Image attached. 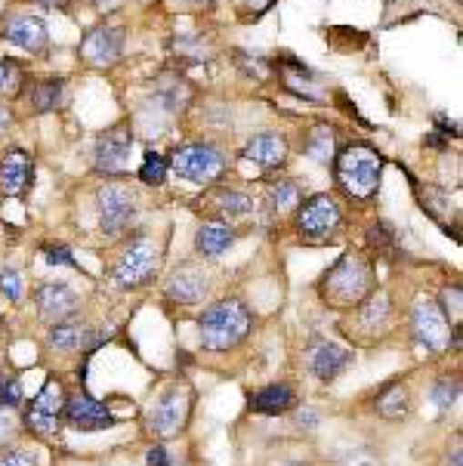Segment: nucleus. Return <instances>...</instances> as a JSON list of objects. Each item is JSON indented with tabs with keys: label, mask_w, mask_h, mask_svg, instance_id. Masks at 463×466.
Masks as SVG:
<instances>
[{
	"label": "nucleus",
	"mask_w": 463,
	"mask_h": 466,
	"mask_svg": "<svg viewBox=\"0 0 463 466\" xmlns=\"http://www.w3.org/2000/svg\"><path fill=\"white\" fill-rule=\"evenodd\" d=\"M377 288V275L371 259L362 254H343L318 279V297L337 312H352Z\"/></svg>",
	"instance_id": "1"
},
{
	"label": "nucleus",
	"mask_w": 463,
	"mask_h": 466,
	"mask_svg": "<svg viewBox=\"0 0 463 466\" xmlns=\"http://www.w3.org/2000/svg\"><path fill=\"white\" fill-rule=\"evenodd\" d=\"M250 328H254V315H250L247 306L235 297L216 299V303L204 306L198 315L201 346L207 352L238 350V346L250 337Z\"/></svg>",
	"instance_id": "2"
},
{
	"label": "nucleus",
	"mask_w": 463,
	"mask_h": 466,
	"mask_svg": "<svg viewBox=\"0 0 463 466\" xmlns=\"http://www.w3.org/2000/svg\"><path fill=\"white\" fill-rule=\"evenodd\" d=\"M383 155L367 142H352L334 155V179L349 198H371L380 188Z\"/></svg>",
	"instance_id": "3"
},
{
	"label": "nucleus",
	"mask_w": 463,
	"mask_h": 466,
	"mask_svg": "<svg viewBox=\"0 0 463 466\" xmlns=\"http://www.w3.org/2000/svg\"><path fill=\"white\" fill-rule=\"evenodd\" d=\"M161 254H164L161 244L155 241L152 235L139 232L121 248V254L115 257L112 272L108 275H112V281L117 288H146V284L155 279V272H158Z\"/></svg>",
	"instance_id": "4"
},
{
	"label": "nucleus",
	"mask_w": 463,
	"mask_h": 466,
	"mask_svg": "<svg viewBox=\"0 0 463 466\" xmlns=\"http://www.w3.org/2000/svg\"><path fill=\"white\" fill-rule=\"evenodd\" d=\"M167 164L179 179H188V183H198V186H210L223 177V170L229 161H226V152L216 146V142H188V146L176 148Z\"/></svg>",
	"instance_id": "5"
},
{
	"label": "nucleus",
	"mask_w": 463,
	"mask_h": 466,
	"mask_svg": "<svg viewBox=\"0 0 463 466\" xmlns=\"http://www.w3.org/2000/svg\"><path fill=\"white\" fill-rule=\"evenodd\" d=\"M96 210H99L102 235H106V238H121L139 213L136 188H130L124 183H102L96 188Z\"/></svg>",
	"instance_id": "6"
},
{
	"label": "nucleus",
	"mask_w": 463,
	"mask_h": 466,
	"mask_svg": "<svg viewBox=\"0 0 463 466\" xmlns=\"http://www.w3.org/2000/svg\"><path fill=\"white\" fill-rule=\"evenodd\" d=\"M340 226H343V208L327 192L312 195V198L300 201V208H297V232L309 244L331 241L340 232Z\"/></svg>",
	"instance_id": "7"
},
{
	"label": "nucleus",
	"mask_w": 463,
	"mask_h": 466,
	"mask_svg": "<svg viewBox=\"0 0 463 466\" xmlns=\"http://www.w3.org/2000/svg\"><path fill=\"white\" fill-rule=\"evenodd\" d=\"M65 383L59 377H46L44 390L37 392L35 401L28 405L22 426L37 439H56L62 432V410H65Z\"/></svg>",
	"instance_id": "8"
},
{
	"label": "nucleus",
	"mask_w": 463,
	"mask_h": 466,
	"mask_svg": "<svg viewBox=\"0 0 463 466\" xmlns=\"http://www.w3.org/2000/svg\"><path fill=\"white\" fill-rule=\"evenodd\" d=\"M392 299L387 290H371L362 303L352 309V321L347 325V337H356V343L371 346L377 339H383L392 330Z\"/></svg>",
	"instance_id": "9"
},
{
	"label": "nucleus",
	"mask_w": 463,
	"mask_h": 466,
	"mask_svg": "<svg viewBox=\"0 0 463 466\" xmlns=\"http://www.w3.org/2000/svg\"><path fill=\"white\" fill-rule=\"evenodd\" d=\"M192 414V392L186 386H170L164 390L148 414V432L158 439H174L186 430V420Z\"/></svg>",
	"instance_id": "10"
},
{
	"label": "nucleus",
	"mask_w": 463,
	"mask_h": 466,
	"mask_svg": "<svg viewBox=\"0 0 463 466\" xmlns=\"http://www.w3.org/2000/svg\"><path fill=\"white\" fill-rule=\"evenodd\" d=\"M411 334L427 352H445L451 343V325L448 315L438 309L436 299L420 297L411 306Z\"/></svg>",
	"instance_id": "11"
},
{
	"label": "nucleus",
	"mask_w": 463,
	"mask_h": 466,
	"mask_svg": "<svg viewBox=\"0 0 463 466\" xmlns=\"http://www.w3.org/2000/svg\"><path fill=\"white\" fill-rule=\"evenodd\" d=\"M133 152V133L130 127H112L106 130L93 146V170L102 177H117V173L127 170Z\"/></svg>",
	"instance_id": "12"
},
{
	"label": "nucleus",
	"mask_w": 463,
	"mask_h": 466,
	"mask_svg": "<svg viewBox=\"0 0 463 466\" xmlns=\"http://www.w3.org/2000/svg\"><path fill=\"white\" fill-rule=\"evenodd\" d=\"M210 288H214V279L207 275V268L201 263H183L170 272L167 284H164V294L179 306H195V303H204Z\"/></svg>",
	"instance_id": "13"
},
{
	"label": "nucleus",
	"mask_w": 463,
	"mask_h": 466,
	"mask_svg": "<svg viewBox=\"0 0 463 466\" xmlns=\"http://www.w3.org/2000/svg\"><path fill=\"white\" fill-rule=\"evenodd\" d=\"M124 53V25L115 22H102V25L90 28L87 37L81 41V59L93 68H108L121 59Z\"/></svg>",
	"instance_id": "14"
},
{
	"label": "nucleus",
	"mask_w": 463,
	"mask_h": 466,
	"mask_svg": "<svg viewBox=\"0 0 463 466\" xmlns=\"http://www.w3.org/2000/svg\"><path fill=\"white\" fill-rule=\"evenodd\" d=\"M35 299L46 325H59V321H68L81 312V297L68 281H44L35 290Z\"/></svg>",
	"instance_id": "15"
},
{
	"label": "nucleus",
	"mask_w": 463,
	"mask_h": 466,
	"mask_svg": "<svg viewBox=\"0 0 463 466\" xmlns=\"http://www.w3.org/2000/svg\"><path fill=\"white\" fill-rule=\"evenodd\" d=\"M306 370L316 377L318 383H334L352 365V352L347 346L331 343V339H316L309 350L303 352Z\"/></svg>",
	"instance_id": "16"
},
{
	"label": "nucleus",
	"mask_w": 463,
	"mask_h": 466,
	"mask_svg": "<svg viewBox=\"0 0 463 466\" xmlns=\"http://www.w3.org/2000/svg\"><path fill=\"white\" fill-rule=\"evenodd\" d=\"M62 420L81 432H99L115 426V414L102 401L90 399L87 392H75L65 399V410H62Z\"/></svg>",
	"instance_id": "17"
},
{
	"label": "nucleus",
	"mask_w": 463,
	"mask_h": 466,
	"mask_svg": "<svg viewBox=\"0 0 463 466\" xmlns=\"http://www.w3.org/2000/svg\"><path fill=\"white\" fill-rule=\"evenodd\" d=\"M4 41L13 44L15 50L44 53L46 44H50V31H46V22L41 19V15L19 13V15H10V19L4 22Z\"/></svg>",
	"instance_id": "18"
},
{
	"label": "nucleus",
	"mask_w": 463,
	"mask_h": 466,
	"mask_svg": "<svg viewBox=\"0 0 463 466\" xmlns=\"http://www.w3.org/2000/svg\"><path fill=\"white\" fill-rule=\"evenodd\" d=\"M99 343H102L99 330L87 328L84 321H77V319H68V321H59V325H50V334H46V346H50L53 352H62V355L90 352V350H96Z\"/></svg>",
	"instance_id": "19"
},
{
	"label": "nucleus",
	"mask_w": 463,
	"mask_h": 466,
	"mask_svg": "<svg viewBox=\"0 0 463 466\" xmlns=\"http://www.w3.org/2000/svg\"><path fill=\"white\" fill-rule=\"evenodd\" d=\"M287 152H290L287 139L281 137V133L269 130V133H257V137H250L247 146L241 148V157L260 170H276L287 161Z\"/></svg>",
	"instance_id": "20"
},
{
	"label": "nucleus",
	"mask_w": 463,
	"mask_h": 466,
	"mask_svg": "<svg viewBox=\"0 0 463 466\" xmlns=\"http://www.w3.org/2000/svg\"><path fill=\"white\" fill-rule=\"evenodd\" d=\"M278 71H281V81L290 93H297V96L309 99V102H325L327 96V86L321 84V77L312 71L306 62L300 59H281L278 62Z\"/></svg>",
	"instance_id": "21"
},
{
	"label": "nucleus",
	"mask_w": 463,
	"mask_h": 466,
	"mask_svg": "<svg viewBox=\"0 0 463 466\" xmlns=\"http://www.w3.org/2000/svg\"><path fill=\"white\" fill-rule=\"evenodd\" d=\"M31 183V157L25 148H6L0 155V192L6 198H19Z\"/></svg>",
	"instance_id": "22"
},
{
	"label": "nucleus",
	"mask_w": 463,
	"mask_h": 466,
	"mask_svg": "<svg viewBox=\"0 0 463 466\" xmlns=\"http://www.w3.org/2000/svg\"><path fill=\"white\" fill-rule=\"evenodd\" d=\"M290 408H297V392H294V386H287V383H269L250 396V410L263 417L287 414Z\"/></svg>",
	"instance_id": "23"
},
{
	"label": "nucleus",
	"mask_w": 463,
	"mask_h": 466,
	"mask_svg": "<svg viewBox=\"0 0 463 466\" xmlns=\"http://www.w3.org/2000/svg\"><path fill=\"white\" fill-rule=\"evenodd\" d=\"M235 244V228L229 223H219V219H207V223L198 226V235H195V250L204 259H216L223 257Z\"/></svg>",
	"instance_id": "24"
},
{
	"label": "nucleus",
	"mask_w": 463,
	"mask_h": 466,
	"mask_svg": "<svg viewBox=\"0 0 463 466\" xmlns=\"http://www.w3.org/2000/svg\"><path fill=\"white\" fill-rule=\"evenodd\" d=\"M414 408V399H411V386H408L405 380H396L389 383L387 390L380 392V396L374 399V410L377 417H383V420H405L408 414H411Z\"/></svg>",
	"instance_id": "25"
},
{
	"label": "nucleus",
	"mask_w": 463,
	"mask_h": 466,
	"mask_svg": "<svg viewBox=\"0 0 463 466\" xmlns=\"http://www.w3.org/2000/svg\"><path fill=\"white\" fill-rule=\"evenodd\" d=\"M207 213H214L219 223H229V219L247 217L254 210V201H250V195L238 192V188H216L207 198Z\"/></svg>",
	"instance_id": "26"
},
{
	"label": "nucleus",
	"mask_w": 463,
	"mask_h": 466,
	"mask_svg": "<svg viewBox=\"0 0 463 466\" xmlns=\"http://www.w3.org/2000/svg\"><path fill=\"white\" fill-rule=\"evenodd\" d=\"M28 108L35 115H50L62 108L65 102V81L62 77H50V81H37L35 86L28 90Z\"/></svg>",
	"instance_id": "27"
},
{
	"label": "nucleus",
	"mask_w": 463,
	"mask_h": 466,
	"mask_svg": "<svg viewBox=\"0 0 463 466\" xmlns=\"http://www.w3.org/2000/svg\"><path fill=\"white\" fill-rule=\"evenodd\" d=\"M266 208L272 213H278V217L297 210L300 208V186H297L294 179H272V183L266 186Z\"/></svg>",
	"instance_id": "28"
},
{
	"label": "nucleus",
	"mask_w": 463,
	"mask_h": 466,
	"mask_svg": "<svg viewBox=\"0 0 463 466\" xmlns=\"http://www.w3.org/2000/svg\"><path fill=\"white\" fill-rule=\"evenodd\" d=\"M334 127H327V124H316L309 133H306L303 139V155H309L316 164H331L334 161Z\"/></svg>",
	"instance_id": "29"
},
{
	"label": "nucleus",
	"mask_w": 463,
	"mask_h": 466,
	"mask_svg": "<svg viewBox=\"0 0 463 466\" xmlns=\"http://www.w3.org/2000/svg\"><path fill=\"white\" fill-rule=\"evenodd\" d=\"M174 53L183 62H192V66H201V62L210 59V46L204 37H176Z\"/></svg>",
	"instance_id": "30"
},
{
	"label": "nucleus",
	"mask_w": 463,
	"mask_h": 466,
	"mask_svg": "<svg viewBox=\"0 0 463 466\" xmlns=\"http://www.w3.org/2000/svg\"><path fill=\"white\" fill-rule=\"evenodd\" d=\"M167 170H170L167 157L158 155V152H148L143 157V167H139V183H146V186H164V179H167Z\"/></svg>",
	"instance_id": "31"
},
{
	"label": "nucleus",
	"mask_w": 463,
	"mask_h": 466,
	"mask_svg": "<svg viewBox=\"0 0 463 466\" xmlns=\"http://www.w3.org/2000/svg\"><path fill=\"white\" fill-rule=\"evenodd\" d=\"M22 436V417L15 408H4L0 405V448H10L15 439Z\"/></svg>",
	"instance_id": "32"
},
{
	"label": "nucleus",
	"mask_w": 463,
	"mask_h": 466,
	"mask_svg": "<svg viewBox=\"0 0 463 466\" xmlns=\"http://www.w3.org/2000/svg\"><path fill=\"white\" fill-rule=\"evenodd\" d=\"M458 399H460V380L458 377H442V380H438L436 386H433V401L442 410H451L454 405H458Z\"/></svg>",
	"instance_id": "33"
},
{
	"label": "nucleus",
	"mask_w": 463,
	"mask_h": 466,
	"mask_svg": "<svg viewBox=\"0 0 463 466\" xmlns=\"http://www.w3.org/2000/svg\"><path fill=\"white\" fill-rule=\"evenodd\" d=\"M22 90V68L13 59H0V96H15Z\"/></svg>",
	"instance_id": "34"
},
{
	"label": "nucleus",
	"mask_w": 463,
	"mask_h": 466,
	"mask_svg": "<svg viewBox=\"0 0 463 466\" xmlns=\"http://www.w3.org/2000/svg\"><path fill=\"white\" fill-rule=\"evenodd\" d=\"M0 405L4 408L22 405V383L15 377H0Z\"/></svg>",
	"instance_id": "35"
},
{
	"label": "nucleus",
	"mask_w": 463,
	"mask_h": 466,
	"mask_svg": "<svg viewBox=\"0 0 463 466\" xmlns=\"http://www.w3.org/2000/svg\"><path fill=\"white\" fill-rule=\"evenodd\" d=\"M41 254L46 257V263H50V266H68V268H77L75 257H72V250L62 248V244H44Z\"/></svg>",
	"instance_id": "36"
},
{
	"label": "nucleus",
	"mask_w": 463,
	"mask_h": 466,
	"mask_svg": "<svg viewBox=\"0 0 463 466\" xmlns=\"http://www.w3.org/2000/svg\"><path fill=\"white\" fill-rule=\"evenodd\" d=\"M0 466H37L35 454L31 451H22V448H6L0 454Z\"/></svg>",
	"instance_id": "37"
},
{
	"label": "nucleus",
	"mask_w": 463,
	"mask_h": 466,
	"mask_svg": "<svg viewBox=\"0 0 463 466\" xmlns=\"http://www.w3.org/2000/svg\"><path fill=\"white\" fill-rule=\"evenodd\" d=\"M0 290H4L6 297L13 299H22V279L13 272V268H6V272H0Z\"/></svg>",
	"instance_id": "38"
},
{
	"label": "nucleus",
	"mask_w": 463,
	"mask_h": 466,
	"mask_svg": "<svg viewBox=\"0 0 463 466\" xmlns=\"http://www.w3.org/2000/svg\"><path fill=\"white\" fill-rule=\"evenodd\" d=\"M340 466H380V457L374 451H365V448H356L340 461Z\"/></svg>",
	"instance_id": "39"
},
{
	"label": "nucleus",
	"mask_w": 463,
	"mask_h": 466,
	"mask_svg": "<svg viewBox=\"0 0 463 466\" xmlns=\"http://www.w3.org/2000/svg\"><path fill=\"white\" fill-rule=\"evenodd\" d=\"M146 463L148 466H174V457L167 454V448L164 445H152L146 451Z\"/></svg>",
	"instance_id": "40"
},
{
	"label": "nucleus",
	"mask_w": 463,
	"mask_h": 466,
	"mask_svg": "<svg viewBox=\"0 0 463 466\" xmlns=\"http://www.w3.org/2000/svg\"><path fill=\"white\" fill-rule=\"evenodd\" d=\"M297 426H300V430H316L318 414L312 408H300V410H297Z\"/></svg>",
	"instance_id": "41"
},
{
	"label": "nucleus",
	"mask_w": 463,
	"mask_h": 466,
	"mask_svg": "<svg viewBox=\"0 0 463 466\" xmlns=\"http://www.w3.org/2000/svg\"><path fill=\"white\" fill-rule=\"evenodd\" d=\"M10 127H13V112L6 106H0V137H4Z\"/></svg>",
	"instance_id": "42"
},
{
	"label": "nucleus",
	"mask_w": 463,
	"mask_h": 466,
	"mask_svg": "<svg viewBox=\"0 0 463 466\" xmlns=\"http://www.w3.org/2000/svg\"><path fill=\"white\" fill-rule=\"evenodd\" d=\"M247 4H250V10H266V6H272V4H276V0H247Z\"/></svg>",
	"instance_id": "43"
},
{
	"label": "nucleus",
	"mask_w": 463,
	"mask_h": 466,
	"mask_svg": "<svg viewBox=\"0 0 463 466\" xmlns=\"http://www.w3.org/2000/svg\"><path fill=\"white\" fill-rule=\"evenodd\" d=\"M115 4H117V0H93V6H96V10H112Z\"/></svg>",
	"instance_id": "44"
},
{
	"label": "nucleus",
	"mask_w": 463,
	"mask_h": 466,
	"mask_svg": "<svg viewBox=\"0 0 463 466\" xmlns=\"http://www.w3.org/2000/svg\"><path fill=\"white\" fill-rule=\"evenodd\" d=\"M445 466H463V461H460V451L448 454V461H445Z\"/></svg>",
	"instance_id": "45"
},
{
	"label": "nucleus",
	"mask_w": 463,
	"mask_h": 466,
	"mask_svg": "<svg viewBox=\"0 0 463 466\" xmlns=\"http://www.w3.org/2000/svg\"><path fill=\"white\" fill-rule=\"evenodd\" d=\"M44 4H59V6H62V4H65V0H44Z\"/></svg>",
	"instance_id": "46"
},
{
	"label": "nucleus",
	"mask_w": 463,
	"mask_h": 466,
	"mask_svg": "<svg viewBox=\"0 0 463 466\" xmlns=\"http://www.w3.org/2000/svg\"><path fill=\"white\" fill-rule=\"evenodd\" d=\"M0 377H4V370H0Z\"/></svg>",
	"instance_id": "47"
}]
</instances>
